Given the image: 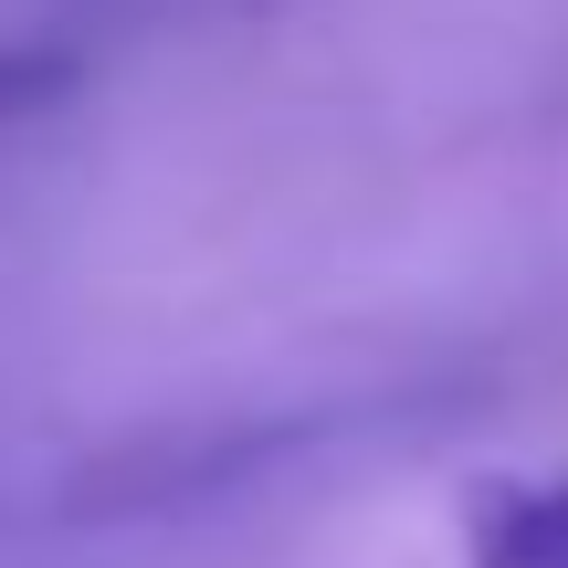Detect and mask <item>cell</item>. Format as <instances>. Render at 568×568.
I'll list each match as a JSON object with an SVG mask.
<instances>
[]
</instances>
